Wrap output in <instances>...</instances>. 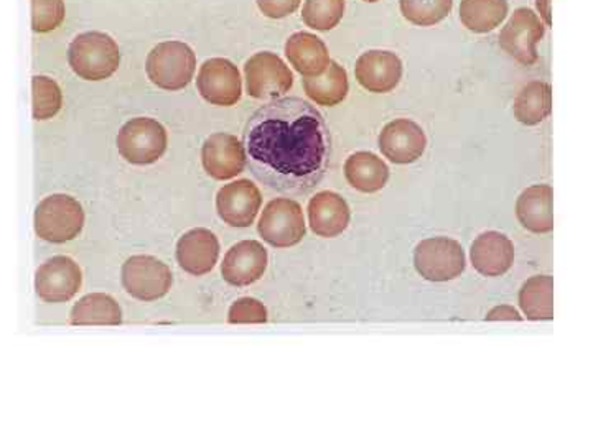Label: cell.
Instances as JSON below:
<instances>
[{
  "instance_id": "1",
  "label": "cell",
  "mask_w": 593,
  "mask_h": 444,
  "mask_svg": "<svg viewBox=\"0 0 593 444\" xmlns=\"http://www.w3.org/2000/svg\"><path fill=\"white\" fill-rule=\"evenodd\" d=\"M246 156L259 182L284 195L315 188L330 166L332 136L322 113L309 101L281 98L249 117Z\"/></svg>"
},
{
  "instance_id": "2",
  "label": "cell",
  "mask_w": 593,
  "mask_h": 444,
  "mask_svg": "<svg viewBox=\"0 0 593 444\" xmlns=\"http://www.w3.org/2000/svg\"><path fill=\"white\" fill-rule=\"evenodd\" d=\"M68 62L79 78L86 82H105L121 66V50L108 33H79L69 43Z\"/></svg>"
},
{
  "instance_id": "3",
  "label": "cell",
  "mask_w": 593,
  "mask_h": 444,
  "mask_svg": "<svg viewBox=\"0 0 593 444\" xmlns=\"http://www.w3.org/2000/svg\"><path fill=\"white\" fill-rule=\"evenodd\" d=\"M148 76L163 91H182L196 72V55L192 46L170 40L153 46L148 56Z\"/></svg>"
},
{
  "instance_id": "4",
  "label": "cell",
  "mask_w": 593,
  "mask_h": 444,
  "mask_svg": "<svg viewBox=\"0 0 593 444\" xmlns=\"http://www.w3.org/2000/svg\"><path fill=\"white\" fill-rule=\"evenodd\" d=\"M83 227L85 212L72 196L52 195L36 206L35 232L46 242H69L82 234Z\"/></svg>"
},
{
  "instance_id": "5",
  "label": "cell",
  "mask_w": 593,
  "mask_h": 444,
  "mask_svg": "<svg viewBox=\"0 0 593 444\" xmlns=\"http://www.w3.org/2000/svg\"><path fill=\"white\" fill-rule=\"evenodd\" d=\"M169 145L165 127L150 117H136L118 133V150L132 165H152L159 162Z\"/></svg>"
},
{
  "instance_id": "6",
  "label": "cell",
  "mask_w": 593,
  "mask_h": 444,
  "mask_svg": "<svg viewBox=\"0 0 593 444\" xmlns=\"http://www.w3.org/2000/svg\"><path fill=\"white\" fill-rule=\"evenodd\" d=\"M246 89L259 101H274L288 95L294 86V75L281 56L259 52L245 65Z\"/></svg>"
},
{
  "instance_id": "7",
  "label": "cell",
  "mask_w": 593,
  "mask_h": 444,
  "mask_svg": "<svg viewBox=\"0 0 593 444\" xmlns=\"http://www.w3.org/2000/svg\"><path fill=\"white\" fill-rule=\"evenodd\" d=\"M414 266L429 282H450L465 272L463 247L450 237H431L416 247Z\"/></svg>"
},
{
  "instance_id": "8",
  "label": "cell",
  "mask_w": 593,
  "mask_h": 444,
  "mask_svg": "<svg viewBox=\"0 0 593 444\" xmlns=\"http://www.w3.org/2000/svg\"><path fill=\"white\" fill-rule=\"evenodd\" d=\"M548 26L541 17L528 7L516 9L499 32V46L525 66L538 62V43L545 39Z\"/></svg>"
},
{
  "instance_id": "9",
  "label": "cell",
  "mask_w": 593,
  "mask_h": 444,
  "mask_svg": "<svg viewBox=\"0 0 593 444\" xmlns=\"http://www.w3.org/2000/svg\"><path fill=\"white\" fill-rule=\"evenodd\" d=\"M122 285L132 299L155 302L172 289V270L162 260L150 256H134L122 266Z\"/></svg>"
},
{
  "instance_id": "10",
  "label": "cell",
  "mask_w": 593,
  "mask_h": 444,
  "mask_svg": "<svg viewBox=\"0 0 593 444\" xmlns=\"http://www.w3.org/2000/svg\"><path fill=\"white\" fill-rule=\"evenodd\" d=\"M259 234L266 242L278 249H289L302 242L306 227L302 206L294 199H272L259 219Z\"/></svg>"
},
{
  "instance_id": "11",
  "label": "cell",
  "mask_w": 593,
  "mask_h": 444,
  "mask_svg": "<svg viewBox=\"0 0 593 444\" xmlns=\"http://www.w3.org/2000/svg\"><path fill=\"white\" fill-rule=\"evenodd\" d=\"M196 88L200 96L212 106L231 108L242 96V79L238 66L226 58L206 59L200 66Z\"/></svg>"
},
{
  "instance_id": "12",
  "label": "cell",
  "mask_w": 593,
  "mask_h": 444,
  "mask_svg": "<svg viewBox=\"0 0 593 444\" xmlns=\"http://www.w3.org/2000/svg\"><path fill=\"white\" fill-rule=\"evenodd\" d=\"M379 149L389 162L396 165H411L422 159L428 149V136L414 120H391L379 133Z\"/></svg>"
},
{
  "instance_id": "13",
  "label": "cell",
  "mask_w": 593,
  "mask_h": 444,
  "mask_svg": "<svg viewBox=\"0 0 593 444\" xmlns=\"http://www.w3.org/2000/svg\"><path fill=\"white\" fill-rule=\"evenodd\" d=\"M83 285L78 263L69 257L58 256L39 267L35 275L36 295L46 303L69 302Z\"/></svg>"
},
{
  "instance_id": "14",
  "label": "cell",
  "mask_w": 593,
  "mask_h": 444,
  "mask_svg": "<svg viewBox=\"0 0 593 444\" xmlns=\"http://www.w3.org/2000/svg\"><path fill=\"white\" fill-rule=\"evenodd\" d=\"M202 163L203 169L213 180L226 182L245 172L248 156L238 137L218 132L209 136L203 143Z\"/></svg>"
},
{
  "instance_id": "15",
  "label": "cell",
  "mask_w": 593,
  "mask_h": 444,
  "mask_svg": "<svg viewBox=\"0 0 593 444\" xmlns=\"http://www.w3.org/2000/svg\"><path fill=\"white\" fill-rule=\"evenodd\" d=\"M355 76L366 91L388 95L401 83V58L388 50H369L356 59Z\"/></svg>"
},
{
  "instance_id": "16",
  "label": "cell",
  "mask_w": 593,
  "mask_h": 444,
  "mask_svg": "<svg viewBox=\"0 0 593 444\" xmlns=\"http://www.w3.org/2000/svg\"><path fill=\"white\" fill-rule=\"evenodd\" d=\"M261 206V192L251 180L229 183L216 196V212L231 227L251 226L258 218Z\"/></svg>"
},
{
  "instance_id": "17",
  "label": "cell",
  "mask_w": 593,
  "mask_h": 444,
  "mask_svg": "<svg viewBox=\"0 0 593 444\" xmlns=\"http://www.w3.org/2000/svg\"><path fill=\"white\" fill-rule=\"evenodd\" d=\"M268 262V250L261 242L242 240L226 253L222 266L223 279L233 286L252 285L265 277Z\"/></svg>"
},
{
  "instance_id": "18",
  "label": "cell",
  "mask_w": 593,
  "mask_h": 444,
  "mask_svg": "<svg viewBox=\"0 0 593 444\" xmlns=\"http://www.w3.org/2000/svg\"><path fill=\"white\" fill-rule=\"evenodd\" d=\"M218 237L208 229H192L176 243V260L190 275L203 277L218 263Z\"/></svg>"
},
{
  "instance_id": "19",
  "label": "cell",
  "mask_w": 593,
  "mask_h": 444,
  "mask_svg": "<svg viewBox=\"0 0 593 444\" xmlns=\"http://www.w3.org/2000/svg\"><path fill=\"white\" fill-rule=\"evenodd\" d=\"M470 257L479 275L502 277L515 262V246L505 234L488 230L476 237Z\"/></svg>"
},
{
  "instance_id": "20",
  "label": "cell",
  "mask_w": 593,
  "mask_h": 444,
  "mask_svg": "<svg viewBox=\"0 0 593 444\" xmlns=\"http://www.w3.org/2000/svg\"><path fill=\"white\" fill-rule=\"evenodd\" d=\"M309 224L313 234L319 237L339 236L345 232L352 219L348 203L333 192H320L310 199Z\"/></svg>"
},
{
  "instance_id": "21",
  "label": "cell",
  "mask_w": 593,
  "mask_h": 444,
  "mask_svg": "<svg viewBox=\"0 0 593 444\" xmlns=\"http://www.w3.org/2000/svg\"><path fill=\"white\" fill-rule=\"evenodd\" d=\"M552 196L554 192L549 185L529 186L519 196L516 203V216L529 232L549 234L554 230Z\"/></svg>"
},
{
  "instance_id": "22",
  "label": "cell",
  "mask_w": 593,
  "mask_h": 444,
  "mask_svg": "<svg viewBox=\"0 0 593 444\" xmlns=\"http://www.w3.org/2000/svg\"><path fill=\"white\" fill-rule=\"evenodd\" d=\"M285 56L303 78L319 76L332 62L325 42L310 32H296L289 36L285 42Z\"/></svg>"
},
{
  "instance_id": "23",
  "label": "cell",
  "mask_w": 593,
  "mask_h": 444,
  "mask_svg": "<svg viewBox=\"0 0 593 444\" xmlns=\"http://www.w3.org/2000/svg\"><path fill=\"white\" fill-rule=\"evenodd\" d=\"M303 91L315 105L335 108L349 93L348 73L336 62H330L319 76L302 79Z\"/></svg>"
},
{
  "instance_id": "24",
  "label": "cell",
  "mask_w": 593,
  "mask_h": 444,
  "mask_svg": "<svg viewBox=\"0 0 593 444\" xmlns=\"http://www.w3.org/2000/svg\"><path fill=\"white\" fill-rule=\"evenodd\" d=\"M346 182L362 193H378L388 185L389 169L385 160L371 152H356L345 163Z\"/></svg>"
},
{
  "instance_id": "25",
  "label": "cell",
  "mask_w": 593,
  "mask_h": 444,
  "mask_svg": "<svg viewBox=\"0 0 593 444\" xmlns=\"http://www.w3.org/2000/svg\"><path fill=\"white\" fill-rule=\"evenodd\" d=\"M69 322L75 326H118L122 323V310L112 296L91 293L73 306Z\"/></svg>"
},
{
  "instance_id": "26",
  "label": "cell",
  "mask_w": 593,
  "mask_h": 444,
  "mask_svg": "<svg viewBox=\"0 0 593 444\" xmlns=\"http://www.w3.org/2000/svg\"><path fill=\"white\" fill-rule=\"evenodd\" d=\"M508 0H462L460 22L473 33H488L498 29L508 17Z\"/></svg>"
},
{
  "instance_id": "27",
  "label": "cell",
  "mask_w": 593,
  "mask_h": 444,
  "mask_svg": "<svg viewBox=\"0 0 593 444\" xmlns=\"http://www.w3.org/2000/svg\"><path fill=\"white\" fill-rule=\"evenodd\" d=\"M519 306L531 322L554 318V279L549 275L529 279L519 292Z\"/></svg>"
},
{
  "instance_id": "28",
  "label": "cell",
  "mask_w": 593,
  "mask_h": 444,
  "mask_svg": "<svg viewBox=\"0 0 593 444\" xmlns=\"http://www.w3.org/2000/svg\"><path fill=\"white\" fill-rule=\"evenodd\" d=\"M552 111V89L548 83L532 82L519 91L513 112L525 126L532 127L545 122Z\"/></svg>"
},
{
  "instance_id": "29",
  "label": "cell",
  "mask_w": 593,
  "mask_h": 444,
  "mask_svg": "<svg viewBox=\"0 0 593 444\" xmlns=\"http://www.w3.org/2000/svg\"><path fill=\"white\" fill-rule=\"evenodd\" d=\"M346 10V0H305L302 20L316 32H330L339 25Z\"/></svg>"
},
{
  "instance_id": "30",
  "label": "cell",
  "mask_w": 593,
  "mask_h": 444,
  "mask_svg": "<svg viewBox=\"0 0 593 444\" xmlns=\"http://www.w3.org/2000/svg\"><path fill=\"white\" fill-rule=\"evenodd\" d=\"M402 17L418 26H434L450 15L453 0H399Z\"/></svg>"
},
{
  "instance_id": "31",
  "label": "cell",
  "mask_w": 593,
  "mask_h": 444,
  "mask_svg": "<svg viewBox=\"0 0 593 444\" xmlns=\"http://www.w3.org/2000/svg\"><path fill=\"white\" fill-rule=\"evenodd\" d=\"M32 106L35 120H48L55 117L63 106V95L58 83L48 76H33Z\"/></svg>"
},
{
  "instance_id": "32",
  "label": "cell",
  "mask_w": 593,
  "mask_h": 444,
  "mask_svg": "<svg viewBox=\"0 0 593 444\" xmlns=\"http://www.w3.org/2000/svg\"><path fill=\"white\" fill-rule=\"evenodd\" d=\"M32 2V30L50 33L65 22V0H30Z\"/></svg>"
},
{
  "instance_id": "33",
  "label": "cell",
  "mask_w": 593,
  "mask_h": 444,
  "mask_svg": "<svg viewBox=\"0 0 593 444\" xmlns=\"http://www.w3.org/2000/svg\"><path fill=\"white\" fill-rule=\"evenodd\" d=\"M231 325H262L268 323V310L256 299H239L228 313Z\"/></svg>"
},
{
  "instance_id": "34",
  "label": "cell",
  "mask_w": 593,
  "mask_h": 444,
  "mask_svg": "<svg viewBox=\"0 0 593 444\" xmlns=\"http://www.w3.org/2000/svg\"><path fill=\"white\" fill-rule=\"evenodd\" d=\"M259 10L269 19H285L296 12L302 0H256Z\"/></svg>"
},
{
  "instance_id": "35",
  "label": "cell",
  "mask_w": 593,
  "mask_h": 444,
  "mask_svg": "<svg viewBox=\"0 0 593 444\" xmlns=\"http://www.w3.org/2000/svg\"><path fill=\"white\" fill-rule=\"evenodd\" d=\"M502 320H508V322H521L522 316L519 315L518 310L513 308V306L509 305L495 306V308L486 315V322H502Z\"/></svg>"
},
{
  "instance_id": "36",
  "label": "cell",
  "mask_w": 593,
  "mask_h": 444,
  "mask_svg": "<svg viewBox=\"0 0 593 444\" xmlns=\"http://www.w3.org/2000/svg\"><path fill=\"white\" fill-rule=\"evenodd\" d=\"M536 7L539 10V17L546 26H551V0H536Z\"/></svg>"
},
{
  "instance_id": "37",
  "label": "cell",
  "mask_w": 593,
  "mask_h": 444,
  "mask_svg": "<svg viewBox=\"0 0 593 444\" xmlns=\"http://www.w3.org/2000/svg\"><path fill=\"white\" fill-rule=\"evenodd\" d=\"M365 2L373 3V2H379V0H365Z\"/></svg>"
}]
</instances>
